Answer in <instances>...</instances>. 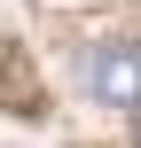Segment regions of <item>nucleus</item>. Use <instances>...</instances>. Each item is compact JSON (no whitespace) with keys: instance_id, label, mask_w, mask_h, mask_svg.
Segmentation results:
<instances>
[{"instance_id":"f257e3e1","label":"nucleus","mask_w":141,"mask_h":148,"mask_svg":"<svg viewBox=\"0 0 141 148\" xmlns=\"http://www.w3.org/2000/svg\"><path fill=\"white\" fill-rule=\"evenodd\" d=\"M78 78L102 109H141V47H94L78 62Z\"/></svg>"}]
</instances>
